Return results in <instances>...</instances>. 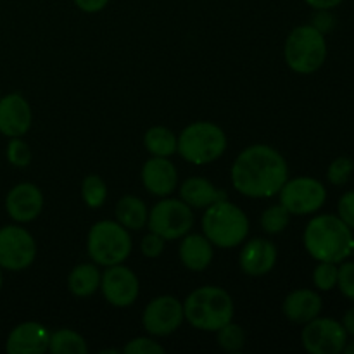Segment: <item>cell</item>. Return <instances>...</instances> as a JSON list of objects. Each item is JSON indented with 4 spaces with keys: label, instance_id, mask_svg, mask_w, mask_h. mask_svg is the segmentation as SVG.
<instances>
[{
    "label": "cell",
    "instance_id": "d6986e66",
    "mask_svg": "<svg viewBox=\"0 0 354 354\" xmlns=\"http://www.w3.org/2000/svg\"><path fill=\"white\" fill-rule=\"evenodd\" d=\"M322 306V297L315 290L297 289L286 297L282 311L294 324H308L320 315Z\"/></svg>",
    "mask_w": 354,
    "mask_h": 354
},
{
    "label": "cell",
    "instance_id": "b9f144b4",
    "mask_svg": "<svg viewBox=\"0 0 354 354\" xmlns=\"http://www.w3.org/2000/svg\"><path fill=\"white\" fill-rule=\"evenodd\" d=\"M3 286V277H2V272H0V289H2Z\"/></svg>",
    "mask_w": 354,
    "mask_h": 354
},
{
    "label": "cell",
    "instance_id": "1f68e13d",
    "mask_svg": "<svg viewBox=\"0 0 354 354\" xmlns=\"http://www.w3.org/2000/svg\"><path fill=\"white\" fill-rule=\"evenodd\" d=\"M123 353L127 354H165V348L158 341L149 337H137L124 346Z\"/></svg>",
    "mask_w": 354,
    "mask_h": 354
},
{
    "label": "cell",
    "instance_id": "f35d334b",
    "mask_svg": "<svg viewBox=\"0 0 354 354\" xmlns=\"http://www.w3.org/2000/svg\"><path fill=\"white\" fill-rule=\"evenodd\" d=\"M342 327L346 328L349 335H354V308L346 311L344 318H342Z\"/></svg>",
    "mask_w": 354,
    "mask_h": 354
},
{
    "label": "cell",
    "instance_id": "30bf717a",
    "mask_svg": "<svg viewBox=\"0 0 354 354\" xmlns=\"http://www.w3.org/2000/svg\"><path fill=\"white\" fill-rule=\"evenodd\" d=\"M37 244L24 228L9 225L0 228V268L21 272L35 261Z\"/></svg>",
    "mask_w": 354,
    "mask_h": 354
},
{
    "label": "cell",
    "instance_id": "9a60e30c",
    "mask_svg": "<svg viewBox=\"0 0 354 354\" xmlns=\"http://www.w3.org/2000/svg\"><path fill=\"white\" fill-rule=\"evenodd\" d=\"M50 332L38 322H24L9 334L6 351L9 354H44L48 351Z\"/></svg>",
    "mask_w": 354,
    "mask_h": 354
},
{
    "label": "cell",
    "instance_id": "d590c367",
    "mask_svg": "<svg viewBox=\"0 0 354 354\" xmlns=\"http://www.w3.org/2000/svg\"><path fill=\"white\" fill-rule=\"evenodd\" d=\"M334 24H335L334 16H332L327 9H320L317 16L313 17V24H311V26H315L318 31H322V33L325 35L327 31H330L332 28H334Z\"/></svg>",
    "mask_w": 354,
    "mask_h": 354
},
{
    "label": "cell",
    "instance_id": "5bb4252c",
    "mask_svg": "<svg viewBox=\"0 0 354 354\" xmlns=\"http://www.w3.org/2000/svg\"><path fill=\"white\" fill-rule=\"evenodd\" d=\"M44 207V196L33 183H19L7 194L6 209L9 216L17 223H30Z\"/></svg>",
    "mask_w": 354,
    "mask_h": 354
},
{
    "label": "cell",
    "instance_id": "484cf974",
    "mask_svg": "<svg viewBox=\"0 0 354 354\" xmlns=\"http://www.w3.org/2000/svg\"><path fill=\"white\" fill-rule=\"evenodd\" d=\"M82 196L86 206L97 209L104 204L107 197V185L99 175H88L85 176L82 183Z\"/></svg>",
    "mask_w": 354,
    "mask_h": 354
},
{
    "label": "cell",
    "instance_id": "74e56055",
    "mask_svg": "<svg viewBox=\"0 0 354 354\" xmlns=\"http://www.w3.org/2000/svg\"><path fill=\"white\" fill-rule=\"evenodd\" d=\"M304 2L317 10H320V9L328 10V9H334V7H337L339 3L344 2V0H304Z\"/></svg>",
    "mask_w": 354,
    "mask_h": 354
},
{
    "label": "cell",
    "instance_id": "5b68a950",
    "mask_svg": "<svg viewBox=\"0 0 354 354\" xmlns=\"http://www.w3.org/2000/svg\"><path fill=\"white\" fill-rule=\"evenodd\" d=\"M227 149V137L218 124L197 121L180 133L176 152L192 165H209L221 158Z\"/></svg>",
    "mask_w": 354,
    "mask_h": 354
},
{
    "label": "cell",
    "instance_id": "d6a6232c",
    "mask_svg": "<svg viewBox=\"0 0 354 354\" xmlns=\"http://www.w3.org/2000/svg\"><path fill=\"white\" fill-rule=\"evenodd\" d=\"M337 286L349 301H354V263H344L339 268Z\"/></svg>",
    "mask_w": 354,
    "mask_h": 354
},
{
    "label": "cell",
    "instance_id": "8fae6325",
    "mask_svg": "<svg viewBox=\"0 0 354 354\" xmlns=\"http://www.w3.org/2000/svg\"><path fill=\"white\" fill-rule=\"evenodd\" d=\"M301 341L304 349L311 354H339L348 344V332L342 324L332 318H313L304 324Z\"/></svg>",
    "mask_w": 354,
    "mask_h": 354
},
{
    "label": "cell",
    "instance_id": "7402d4cb",
    "mask_svg": "<svg viewBox=\"0 0 354 354\" xmlns=\"http://www.w3.org/2000/svg\"><path fill=\"white\" fill-rule=\"evenodd\" d=\"M116 220L128 230H140L147 225L149 211L142 199L135 196H124L116 204Z\"/></svg>",
    "mask_w": 354,
    "mask_h": 354
},
{
    "label": "cell",
    "instance_id": "d4e9b609",
    "mask_svg": "<svg viewBox=\"0 0 354 354\" xmlns=\"http://www.w3.org/2000/svg\"><path fill=\"white\" fill-rule=\"evenodd\" d=\"M48 351L54 354H86L88 346L78 332L61 328V330H55L54 334H50Z\"/></svg>",
    "mask_w": 354,
    "mask_h": 354
},
{
    "label": "cell",
    "instance_id": "9c48e42d",
    "mask_svg": "<svg viewBox=\"0 0 354 354\" xmlns=\"http://www.w3.org/2000/svg\"><path fill=\"white\" fill-rule=\"evenodd\" d=\"M280 204L290 214H311L320 209L327 199V190L310 176L287 180L280 189Z\"/></svg>",
    "mask_w": 354,
    "mask_h": 354
},
{
    "label": "cell",
    "instance_id": "3957f363",
    "mask_svg": "<svg viewBox=\"0 0 354 354\" xmlns=\"http://www.w3.org/2000/svg\"><path fill=\"white\" fill-rule=\"evenodd\" d=\"M183 317L197 330L216 332L234 318V301L221 287H199L187 296Z\"/></svg>",
    "mask_w": 354,
    "mask_h": 354
},
{
    "label": "cell",
    "instance_id": "7a4b0ae2",
    "mask_svg": "<svg viewBox=\"0 0 354 354\" xmlns=\"http://www.w3.org/2000/svg\"><path fill=\"white\" fill-rule=\"evenodd\" d=\"M353 230L334 214L313 218L304 230V248L317 261L342 263L353 252Z\"/></svg>",
    "mask_w": 354,
    "mask_h": 354
},
{
    "label": "cell",
    "instance_id": "4dcf8cb0",
    "mask_svg": "<svg viewBox=\"0 0 354 354\" xmlns=\"http://www.w3.org/2000/svg\"><path fill=\"white\" fill-rule=\"evenodd\" d=\"M7 159L12 166L17 168H24L31 162V151L28 147V144L24 140H21V137H12V140L7 145Z\"/></svg>",
    "mask_w": 354,
    "mask_h": 354
},
{
    "label": "cell",
    "instance_id": "4fadbf2b",
    "mask_svg": "<svg viewBox=\"0 0 354 354\" xmlns=\"http://www.w3.org/2000/svg\"><path fill=\"white\" fill-rule=\"evenodd\" d=\"M100 289L107 303L116 308H127L135 303L138 297V279L128 266L113 265L107 266L100 275Z\"/></svg>",
    "mask_w": 354,
    "mask_h": 354
},
{
    "label": "cell",
    "instance_id": "603a6c76",
    "mask_svg": "<svg viewBox=\"0 0 354 354\" xmlns=\"http://www.w3.org/2000/svg\"><path fill=\"white\" fill-rule=\"evenodd\" d=\"M68 287L73 296L88 297L100 287V272L95 265L83 263L73 268L68 277Z\"/></svg>",
    "mask_w": 354,
    "mask_h": 354
},
{
    "label": "cell",
    "instance_id": "8d00e7d4",
    "mask_svg": "<svg viewBox=\"0 0 354 354\" xmlns=\"http://www.w3.org/2000/svg\"><path fill=\"white\" fill-rule=\"evenodd\" d=\"M75 3L83 12H99L109 3V0H75Z\"/></svg>",
    "mask_w": 354,
    "mask_h": 354
},
{
    "label": "cell",
    "instance_id": "83f0119b",
    "mask_svg": "<svg viewBox=\"0 0 354 354\" xmlns=\"http://www.w3.org/2000/svg\"><path fill=\"white\" fill-rule=\"evenodd\" d=\"M289 211L282 206V204H277V206L268 207V209L263 213L261 216V227L266 234H282L286 230V227L289 225Z\"/></svg>",
    "mask_w": 354,
    "mask_h": 354
},
{
    "label": "cell",
    "instance_id": "52a82bcc",
    "mask_svg": "<svg viewBox=\"0 0 354 354\" xmlns=\"http://www.w3.org/2000/svg\"><path fill=\"white\" fill-rule=\"evenodd\" d=\"M86 249L97 265H120L130 256L131 237L127 228L118 221H99L90 228Z\"/></svg>",
    "mask_w": 354,
    "mask_h": 354
},
{
    "label": "cell",
    "instance_id": "ac0fdd59",
    "mask_svg": "<svg viewBox=\"0 0 354 354\" xmlns=\"http://www.w3.org/2000/svg\"><path fill=\"white\" fill-rule=\"evenodd\" d=\"M241 270L249 277H263L273 270L277 263V248L266 239H252L241 252Z\"/></svg>",
    "mask_w": 354,
    "mask_h": 354
},
{
    "label": "cell",
    "instance_id": "7c38bea8",
    "mask_svg": "<svg viewBox=\"0 0 354 354\" xmlns=\"http://www.w3.org/2000/svg\"><path fill=\"white\" fill-rule=\"evenodd\" d=\"M183 304L173 296H159L147 304L142 317L144 328L154 337L173 334L183 322Z\"/></svg>",
    "mask_w": 354,
    "mask_h": 354
},
{
    "label": "cell",
    "instance_id": "ffe728a7",
    "mask_svg": "<svg viewBox=\"0 0 354 354\" xmlns=\"http://www.w3.org/2000/svg\"><path fill=\"white\" fill-rule=\"evenodd\" d=\"M180 259L183 266L192 272H203L213 261V244L206 235L190 234L180 244Z\"/></svg>",
    "mask_w": 354,
    "mask_h": 354
},
{
    "label": "cell",
    "instance_id": "8992f818",
    "mask_svg": "<svg viewBox=\"0 0 354 354\" xmlns=\"http://www.w3.org/2000/svg\"><path fill=\"white\" fill-rule=\"evenodd\" d=\"M287 66L299 75H311L324 66L327 59L325 35L317 28L306 24L297 26L287 37L283 48Z\"/></svg>",
    "mask_w": 354,
    "mask_h": 354
},
{
    "label": "cell",
    "instance_id": "e575fe53",
    "mask_svg": "<svg viewBox=\"0 0 354 354\" xmlns=\"http://www.w3.org/2000/svg\"><path fill=\"white\" fill-rule=\"evenodd\" d=\"M339 218L348 225L351 230H354V190L346 192L344 196L339 199Z\"/></svg>",
    "mask_w": 354,
    "mask_h": 354
},
{
    "label": "cell",
    "instance_id": "60d3db41",
    "mask_svg": "<svg viewBox=\"0 0 354 354\" xmlns=\"http://www.w3.org/2000/svg\"><path fill=\"white\" fill-rule=\"evenodd\" d=\"M107 353H120L118 349H104V351H100V354H107Z\"/></svg>",
    "mask_w": 354,
    "mask_h": 354
},
{
    "label": "cell",
    "instance_id": "e0dca14e",
    "mask_svg": "<svg viewBox=\"0 0 354 354\" xmlns=\"http://www.w3.org/2000/svg\"><path fill=\"white\" fill-rule=\"evenodd\" d=\"M142 182L144 187L158 197H166L176 189L178 171L168 158H152L142 168Z\"/></svg>",
    "mask_w": 354,
    "mask_h": 354
},
{
    "label": "cell",
    "instance_id": "ab89813d",
    "mask_svg": "<svg viewBox=\"0 0 354 354\" xmlns=\"http://www.w3.org/2000/svg\"><path fill=\"white\" fill-rule=\"evenodd\" d=\"M344 353L346 354H354V341L351 342V344L344 346Z\"/></svg>",
    "mask_w": 354,
    "mask_h": 354
},
{
    "label": "cell",
    "instance_id": "f546056e",
    "mask_svg": "<svg viewBox=\"0 0 354 354\" xmlns=\"http://www.w3.org/2000/svg\"><path fill=\"white\" fill-rule=\"evenodd\" d=\"M354 169V162L351 158H337L335 161H332V165L328 166L327 171V178L332 185H344L346 182L349 180Z\"/></svg>",
    "mask_w": 354,
    "mask_h": 354
},
{
    "label": "cell",
    "instance_id": "836d02e7",
    "mask_svg": "<svg viewBox=\"0 0 354 354\" xmlns=\"http://www.w3.org/2000/svg\"><path fill=\"white\" fill-rule=\"evenodd\" d=\"M140 249H142V254H144L145 258H159L161 252L165 251V239H162L161 235L151 232V234L144 237V241H142L140 244Z\"/></svg>",
    "mask_w": 354,
    "mask_h": 354
},
{
    "label": "cell",
    "instance_id": "4316f807",
    "mask_svg": "<svg viewBox=\"0 0 354 354\" xmlns=\"http://www.w3.org/2000/svg\"><path fill=\"white\" fill-rule=\"evenodd\" d=\"M218 332V346L227 353H239L244 349L245 346V332L241 325L237 324H227L220 328Z\"/></svg>",
    "mask_w": 354,
    "mask_h": 354
},
{
    "label": "cell",
    "instance_id": "f1b7e54d",
    "mask_svg": "<svg viewBox=\"0 0 354 354\" xmlns=\"http://www.w3.org/2000/svg\"><path fill=\"white\" fill-rule=\"evenodd\" d=\"M337 275L339 268L335 263L320 261V265L313 272V282L320 290H332L337 286Z\"/></svg>",
    "mask_w": 354,
    "mask_h": 354
},
{
    "label": "cell",
    "instance_id": "6da1fadb",
    "mask_svg": "<svg viewBox=\"0 0 354 354\" xmlns=\"http://www.w3.org/2000/svg\"><path fill=\"white\" fill-rule=\"evenodd\" d=\"M289 180V168L279 151L270 145L244 149L232 166V183L248 197H272Z\"/></svg>",
    "mask_w": 354,
    "mask_h": 354
},
{
    "label": "cell",
    "instance_id": "2e32d148",
    "mask_svg": "<svg viewBox=\"0 0 354 354\" xmlns=\"http://www.w3.org/2000/svg\"><path fill=\"white\" fill-rule=\"evenodd\" d=\"M31 127V107L19 93L0 99V133L6 137H23Z\"/></svg>",
    "mask_w": 354,
    "mask_h": 354
},
{
    "label": "cell",
    "instance_id": "277c9868",
    "mask_svg": "<svg viewBox=\"0 0 354 354\" xmlns=\"http://www.w3.org/2000/svg\"><path fill=\"white\" fill-rule=\"evenodd\" d=\"M203 230L207 241L221 249L237 248L249 234V220L244 211L225 201L206 207L203 216Z\"/></svg>",
    "mask_w": 354,
    "mask_h": 354
},
{
    "label": "cell",
    "instance_id": "cb8c5ba5",
    "mask_svg": "<svg viewBox=\"0 0 354 354\" xmlns=\"http://www.w3.org/2000/svg\"><path fill=\"white\" fill-rule=\"evenodd\" d=\"M144 145L156 158H169V156H173L176 152L178 138L168 128L154 127L145 131Z\"/></svg>",
    "mask_w": 354,
    "mask_h": 354
},
{
    "label": "cell",
    "instance_id": "44dd1931",
    "mask_svg": "<svg viewBox=\"0 0 354 354\" xmlns=\"http://www.w3.org/2000/svg\"><path fill=\"white\" fill-rule=\"evenodd\" d=\"M180 197L183 203L189 204L190 207H209L211 204L218 203V201L227 199V194L223 190H218L209 180L201 178V176H194L183 182L180 187Z\"/></svg>",
    "mask_w": 354,
    "mask_h": 354
},
{
    "label": "cell",
    "instance_id": "7bdbcfd3",
    "mask_svg": "<svg viewBox=\"0 0 354 354\" xmlns=\"http://www.w3.org/2000/svg\"><path fill=\"white\" fill-rule=\"evenodd\" d=\"M351 254H354V244H353V252H351Z\"/></svg>",
    "mask_w": 354,
    "mask_h": 354
},
{
    "label": "cell",
    "instance_id": "ba28073f",
    "mask_svg": "<svg viewBox=\"0 0 354 354\" xmlns=\"http://www.w3.org/2000/svg\"><path fill=\"white\" fill-rule=\"evenodd\" d=\"M149 228L165 241H175L190 232L194 225L192 209L187 203L176 199H162L149 213Z\"/></svg>",
    "mask_w": 354,
    "mask_h": 354
}]
</instances>
